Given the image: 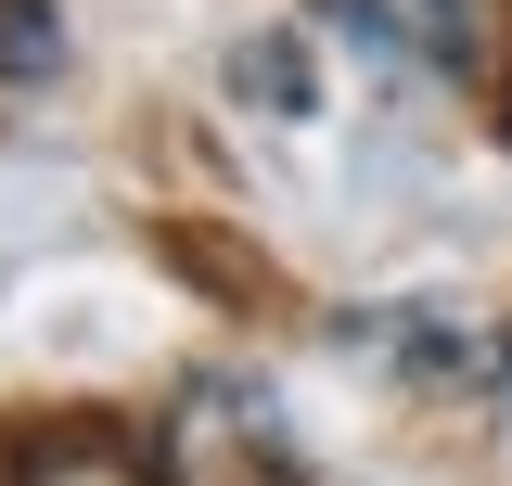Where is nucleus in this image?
<instances>
[{
  "instance_id": "1",
  "label": "nucleus",
  "mask_w": 512,
  "mask_h": 486,
  "mask_svg": "<svg viewBox=\"0 0 512 486\" xmlns=\"http://www.w3.org/2000/svg\"><path fill=\"white\" fill-rule=\"evenodd\" d=\"M320 13L410 77H474V0H320Z\"/></svg>"
},
{
  "instance_id": "2",
  "label": "nucleus",
  "mask_w": 512,
  "mask_h": 486,
  "mask_svg": "<svg viewBox=\"0 0 512 486\" xmlns=\"http://www.w3.org/2000/svg\"><path fill=\"white\" fill-rule=\"evenodd\" d=\"M13 486H167L141 448H116V435H39L26 461H13Z\"/></svg>"
}]
</instances>
